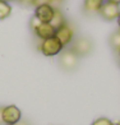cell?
<instances>
[{
  "label": "cell",
  "mask_w": 120,
  "mask_h": 125,
  "mask_svg": "<svg viewBox=\"0 0 120 125\" xmlns=\"http://www.w3.org/2000/svg\"><path fill=\"white\" fill-rule=\"evenodd\" d=\"M56 3H58V0H32V5L33 7H38V5H44V4H50L53 5V7L56 8Z\"/></svg>",
  "instance_id": "4fadbf2b"
},
{
  "label": "cell",
  "mask_w": 120,
  "mask_h": 125,
  "mask_svg": "<svg viewBox=\"0 0 120 125\" xmlns=\"http://www.w3.org/2000/svg\"><path fill=\"white\" fill-rule=\"evenodd\" d=\"M110 45L112 46V49H115L116 51L120 49V30H118L116 32H114L111 37H110Z\"/></svg>",
  "instance_id": "7c38bea8"
},
{
  "label": "cell",
  "mask_w": 120,
  "mask_h": 125,
  "mask_svg": "<svg viewBox=\"0 0 120 125\" xmlns=\"http://www.w3.org/2000/svg\"><path fill=\"white\" fill-rule=\"evenodd\" d=\"M92 41L87 37H79L72 42V50L77 54V56H86L92 51Z\"/></svg>",
  "instance_id": "5b68a950"
},
{
  "label": "cell",
  "mask_w": 120,
  "mask_h": 125,
  "mask_svg": "<svg viewBox=\"0 0 120 125\" xmlns=\"http://www.w3.org/2000/svg\"><path fill=\"white\" fill-rule=\"evenodd\" d=\"M91 125H115V124L107 117H98V119H96Z\"/></svg>",
  "instance_id": "5bb4252c"
},
{
  "label": "cell",
  "mask_w": 120,
  "mask_h": 125,
  "mask_svg": "<svg viewBox=\"0 0 120 125\" xmlns=\"http://www.w3.org/2000/svg\"><path fill=\"white\" fill-rule=\"evenodd\" d=\"M22 120V111L15 105L3 107V121L4 125H15Z\"/></svg>",
  "instance_id": "3957f363"
},
{
  "label": "cell",
  "mask_w": 120,
  "mask_h": 125,
  "mask_svg": "<svg viewBox=\"0 0 120 125\" xmlns=\"http://www.w3.org/2000/svg\"><path fill=\"white\" fill-rule=\"evenodd\" d=\"M98 14L105 21H115V19H118V17L120 14V5L105 0V3L102 4Z\"/></svg>",
  "instance_id": "8992f818"
},
{
  "label": "cell",
  "mask_w": 120,
  "mask_h": 125,
  "mask_svg": "<svg viewBox=\"0 0 120 125\" xmlns=\"http://www.w3.org/2000/svg\"><path fill=\"white\" fill-rule=\"evenodd\" d=\"M118 52H119V55H120V49H119V50H118Z\"/></svg>",
  "instance_id": "ac0fdd59"
},
{
  "label": "cell",
  "mask_w": 120,
  "mask_h": 125,
  "mask_svg": "<svg viewBox=\"0 0 120 125\" xmlns=\"http://www.w3.org/2000/svg\"><path fill=\"white\" fill-rule=\"evenodd\" d=\"M4 1H10V0H4Z\"/></svg>",
  "instance_id": "d6986e66"
},
{
  "label": "cell",
  "mask_w": 120,
  "mask_h": 125,
  "mask_svg": "<svg viewBox=\"0 0 120 125\" xmlns=\"http://www.w3.org/2000/svg\"><path fill=\"white\" fill-rule=\"evenodd\" d=\"M115 125H120V123H118V124H115Z\"/></svg>",
  "instance_id": "ffe728a7"
},
{
  "label": "cell",
  "mask_w": 120,
  "mask_h": 125,
  "mask_svg": "<svg viewBox=\"0 0 120 125\" xmlns=\"http://www.w3.org/2000/svg\"><path fill=\"white\" fill-rule=\"evenodd\" d=\"M55 37L64 45V47L68 46V45H70L74 41V30H73V27L69 23L63 24L61 27L56 28Z\"/></svg>",
  "instance_id": "52a82bcc"
},
{
  "label": "cell",
  "mask_w": 120,
  "mask_h": 125,
  "mask_svg": "<svg viewBox=\"0 0 120 125\" xmlns=\"http://www.w3.org/2000/svg\"><path fill=\"white\" fill-rule=\"evenodd\" d=\"M35 18H37L40 22L44 23H50L54 18L55 14V7L50 4H44V5H38L35 7Z\"/></svg>",
  "instance_id": "ba28073f"
},
{
  "label": "cell",
  "mask_w": 120,
  "mask_h": 125,
  "mask_svg": "<svg viewBox=\"0 0 120 125\" xmlns=\"http://www.w3.org/2000/svg\"><path fill=\"white\" fill-rule=\"evenodd\" d=\"M106 1H111V3H115V4L120 5V0H106Z\"/></svg>",
  "instance_id": "2e32d148"
},
{
  "label": "cell",
  "mask_w": 120,
  "mask_h": 125,
  "mask_svg": "<svg viewBox=\"0 0 120 125\" xmlns=\"http://www.w3.org/2000/svg\"><path fill=\"white\" fill-rule=\"evenodd\" d=\"M38 50L41 51V54L47 58H53V56L59 55L63 50H64V45H63L55 36L42 40L41 43L38 46Z\"/></svg>",
  "instance_id": "6da1fadb"
},
{
  "label": "cell",
  "mask_w": 120,
  "mask_h": 125,
  "mask_svg": "<svg viewBox=\"0 0 120 125\" xmlns=\"http://www.w3.org/2000/svg\"><path fill=\"white\" fill-rule=\"evenodd\" d=\"M59 64L63 69L65 70H72L77 66L78 64V56L72 49L69 50H63L60 52L59 58Z\"/></svg>",
  "instance_id": "277c9868"
},
{
  "label": "cell",
  "mask_w": 120,
  "mask_h": 125,
  "mask_svg": "<svg viewBox=\"0 0 120 125\" xmlns=\"http://www.w3.org/2000/svg\"><path fill=\"white\" fill-rule=\"evenodd\" d=\"M50 23H51V26H53V27L55 28V30H56V28H59V27H61L63 24H65V23H66L65 17H64V14H63V12H61L60 9L55 8L54 18H53V21H51Z\"/></svg>",
  "instance_id": "30bf717a"
},
{
  "label": "cell",
  "mask_w": 120,
  "mask_h": 125,
  "mask_svg": "<svg viewBox=\"0 0 120 125\" xmlns=\"http://www.w3.org/2000/svg\"><path fill=\"white\" fill-rule=\"evenodd\" d=\"M105 0H83V12L88 15L98 14Z\"/></svg>",
  "instance_id": "9c48e42d"
},
{
  "label": "cell",
  "mask_w": 120,
  "mask_h": 125,
  "mask_svg": "<svg viewBox=\"0 0 120 125\" xmlns=\"http://www.w3.org/2000/svg\"><path fill=\"white\" fill-rule=\"evenodd\" d=\"M10 14H12V7H10L9 1L0 0V21L7 19Z\"/></svg>",
  "instance_id": "8fae6325"
},
{
  "label": "cell",
  "mask_w": 120,
  "mask_h": 125,
  "mask_svg": "<svg viewBox=\"0 0 120 125\" xmlns=\"http://www.w3.org/2000/svg\"><path fill=\"white\" fill-rule=\"evenodd\" d=\"M4 121H3V107H0V125H3Z\"/></svg>",
  "instance_id": "9a60e30c"
},
{
  "label": "cell",
  "mask_w": 120,
  "mask_h": 125,
  "mask_svg": "<svg viewBox=\"0 0 120 125\" xmlns=\"http://www.w3.org/2000/svg\"><path fill=\"white\" fill-rule=\"evenodd\" d=\"M118 26H119V30H120V14H119V17H118Z\"/></svg>",
  "instance_id": "e0dca14e"
},
{
  "label": "cell",
  "mask_w": 120,
  "mask_h": 125,
  "mask_svg": "<svg viewBox=\"0 0 120 125\" xmlns=\"http://www.w3.org/2000/svg\"><path fill=\"white\" fill-rule=\"evenodd\" d=\"M31 28L32 31L35 32L36 37H38L40 40H46L55 36V28L51 26V23H44V22H40L37 18L33 17L31 21Z\"/></svg>",
  "instance_id": "7a4b0ae2"
}]
</instances>
